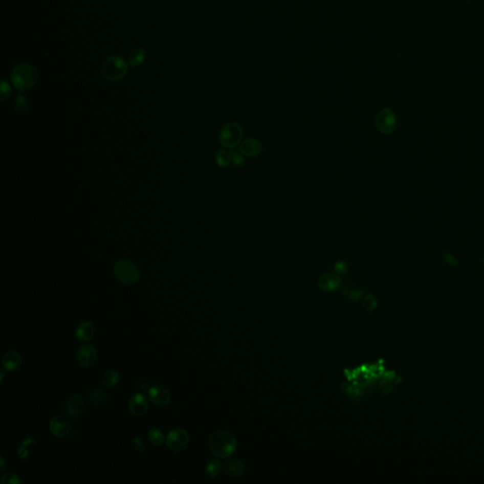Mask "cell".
I'll return each mask as SVG.
<instances>
[{
  "instance_id": "6da1fadb",
  "label": "cell",
  "mask_w": 484,
  "mask_h": 484,
  "mask_svg": "<svg viewBox=\"0 0 484 484\" xmlns=\"http://www.w3.org/2000/svg\"><path fill=\"white\" fill-rule=\"evenodd\" d=\"M208 446L214 456L218 459H227L236 450V440L228 431L218 430L209 437Z\"/></svg>"
},
{
  "instance_id": "7a4b0ae2",
  "label": "cell",
  "mask_w": 484,
  "mask_h": 484,
  "mask_svg": "<svg viewBox=\"0 0 484 484\" xmlns=\"http://www.w3.org/2000/svg\"><path fill=\"white\" fill-rule=\"evenodd\" d=\"M38 72L34 67L22 63L13 69L11 75V81L13 87L19 91L31 89L37 81Z\"/></svg>"
},
{
  "instance_id": "3957f363",
  "label": "cell",
  "mask_w": 484,
  "mask_h": 484,
  "mask_svg": "<svg viewBox=\"0 0 484 484\" xmlns=\"http://www.w3.org/2000/svg\"><path fill=\"white\" fill-rule=\"evenodd\" d=\"M129 71V64L124 58L110 56L106 59L101 67V74L107 81H118L122 80Z\"/></svg>"
},
{
  "instance_id": "277c9868",
  "label": "cell",
  "mask_w": 484,
  "mask_h": 484,
  "mask_svg": "<svg viewBox=\"0 0 484 484\" xmlns=\"http://www.w3.org/2000/svg\"><path fill=\"white\" fill-rule=\"evenodd\" d=\"M114 273L119 282L125 285L136 283L140 277V271L135 263L128 259H120L114 265Z\"/></svg>"
},
{
  "instance_id": "5b68a950",
  "label": "cell",
  "mask_w": 484,
  "mask_h": 484,
  "mask_svg": "<svg viewBox=\"0 0 484 484\" xmlns=\"http://www.w3.org/2000/svg\"><path fill=\"white\" fill-rule=\"evenodd\" d=\"M242 137L241 126L236 122H229L224 125L219 131L218 141L224 148L235 149L241 143Z\"/></svg>"
},
{
  "instance_id": "8992f818",
  "label": "cell",
  "mask_w": 484,
  "mask_h": 484,
  "mask_svg": "<svg viewBox=\"0 0 484 484\" xmlns=\"http://www.w3.org/2000/svg\"><path fill=\"white\" fill-rule=\"evenodd\" d=\"M397 124V117L391 109L383 108L378 113L376 118V126L380 133L384 135H391L395 130Z\"/></svg>"
},
{
  "instance_id": "52a82bcc",
  "label": "cell",
  "mask_w": 484,
  "mask_h": 484,
  "mask_svg": "<svg viewBox=\"0 0 484 484\" xmlns=\"http://www.w3.org/2000/svg\"><path fill=\"white\" fill-rule=\"evenodd\" d=\"M189 443V435L183 428H174L169 431L166 445L173 451H181L185 449Z\"/></svg>"
},
{
  "instance_id": "ba28073f",
  "label": "cell",
  "mask_w": 484,
  "mask_h": 484,
  "mask_svg": "<svg viewBox=\"0 0 484 484\" xmlns=\"http://www.w3.org/2000/svg\"><path fill=\"white\" fill-rule=\"evenodd\" d=\"M318 284L323 292H334L342 287V278L338 273H323L320 277Z\"/></svg>"
},
{
  "instance_id": "9c48e42d",
  "label": "cell",
  "mask_w": 484,
  "mask_h": 484,
  "mask_svg": "<svg viewBox=\"0 0 484 484\" xmlns=\"http://www.w3.org/2000/svg\"><path fill=\"white\" fill-rule=\"evenodd\" d=\"M78 361L84 368L93 366L97 360V350L91 344L81 345L78 350Z\"/></svg>"
},
{
  "instance_id": "30bf717a",
  "label": "cell",
  "mask_w": 484,
  "mask_h": 484,
  "mask_svg": "<svg viewBox=\"0 0 484 484\" xmlns=\"http://www.w3.org/2000/svg\"><path fill=\"white\" fill-rule=\"evenodd\" d=\"M149 399L152 401V403L160 407L167 406L170 402V398H171L168 390L162 385H155L151 388H149Z\"/></svg>"
},
{
  "instance_id": "8fae6325",
  "label": "cell",
  "mask_w": 484,
  "mask_h": 484,
  "mask_svg": "<svg viewBox=\"0 0 484 484\" xmlns=\"http://www.w3.org/2000/svg\"><path fill=\"white\" fill-rule=\"evenodd\" d=\"M51 433L56 437H64L69 434L70 424L67 417L62 415L54 416L50 423Z\"/></svg>"
},
{
  "instance_id": "7c38bea8",
  "label": "cell",
  "mask_w": 484,
  "mask_h": 484,
  "mask_svg": "<svg viewBox=\"0 0 484 484\" xmlns=\"http://www.w3.org/2000/svg\"><path fill=\"white\" fill-rule=\"evenodd\" d=\"M149 408V401L142 393L134 394L129 400V410L135 415L144 414Z\"/></svg>"
},
{
  "instance_id": "4fadbf2b",
  "label": "cell",
  "mask_w": 484,
  "mask_h": 484,
  "mask_svg": "<svg viewBox=\"0 0 484 484\" xmlns=\"http://www.w3.org/2000/svg\"><path fill=\"white\" fill-rule=\"evenodd\" d=\"M365 291L363 287L357 282H347L342 287V294L345 298L352 302H358L363 298Z\"/></svg>"
},
{
  "instance_id": "5bb4252c",
  "label": "cell",
  "mask_w": 484,
  "mask_h": 484,
  "mask_svg": "<svg viewBox=\"0 0 484 484\" xmlns=\"http://www.w3.org/2000/svg\"><path fill=\"white\" fill-rule=\"evenodd\" d=\"M240 153L242 156H246L248 158H254L260 155L262 151V145L261 143L254 139V138H248L244 140L240 144Z\"/></svg>"
},
{
  "instance_id": "9a60e30c",
  "label": "cell",
  "mask_w": 484,
  "mask_h": 484,
  "mask_svg": "<svg viewBox=\"0 0 484 484\" xmlns=\"http://www.w3.org/2000/svg\"><path fill=\"white\" fill-rule=\"evenodd\" d=\"M83 398L79 394H73L68 400V410L67 413L73 418H78L81 415L83 410Z\"/></svg>"
},
{
  "instance_id": "2e32d148",
  "label": "cell",
  "mask_w": 484,
  "mask_h": 484,
  "mask_svg": "<svg viewBox=\"0 0 484 484\" xmlns=\"http://www.w3.org/2000/svg\"><path fill=\"white\" fill-rule=\"evenodd\" d=\"M95 325L89 321L81 322L76 330V337L80 342H88L95 335Z\"/></svg>"
},
{
  "instance_id": "e0dca14e",
  "label": "cell",
  "mask_w": 484,
  "mask_h": 484,
  "mask_svg": "<svg viewBox=\"0 0 484 484\" xmlns=\"http://www.w3.org/2000/svg\"><path fill=\"white\" fill-rule=\"evenodd\" d=\"M2 365H3V368L9 372H13L17 370L21 365L20 355L15 351H11L7 353L2 360Z\"/></svg>"
},
{
  "instance_id": "ac0fdd59",
  "label": "cell",
  "mask_w": 484,
  "mask_h": 484,
  "mask_svg": "<svg viewBox=\"0 0 484 484\" xmlns=\"http://www.w3.org/2000/svg\"><path fill=\"white\" fill-rule=\"evenodd\" d=\"M245 470L244 464L240 459H229L224 464V471L232 477H240Z\"/></svg>"
},
{
  "instance_id": "d6986e66",
  "label": "cell",
  "mask_w": 484,
  "mask_h": 484,
  "mask_svg": "<svg viewBox=\"0 0 484 484\" xmlns=\"http://www.w3.org/2000/svg\"><path fill=\"white\" fill-rule=\"evenodd\" d=\"M145 60H146V51L141 48H137L136 50H133L129 56V63L133 68L141 65L143 62H145Z\"/></svg>"
},
{
  "instance_id": "ffe728a7",
  "label": "cell",
  "mask_w": 484,
  "mask_h": 484,
  "mask_svg": "<svg viewBox=\"0 0 484 484\" xmlns=\"http://www.w3.org/2000/svg\"><path fill=\"white\" fill-rule=\"evenodd\" d=\"M222 468H223V465L222 463L217 459H212L208 461V464L206 465V468H205V471H206V474L211 477V478H216L218 476V474L222 471Z\"/></svg>"
},
{
  "instance_id": "44dd1931",
  "label": "cell",
  "mask_w": 484,
  "mask_h": 484,
  "mask_svg": "<svg viewBox=\"0 0 484 484\" xmlns=\"http://www.w3.org/2000/svg\"><path fill=\"white\" fill-rule=\"evenodd\" d=\"M232 162L231 153L225 149H219L216 153V163L219 168H226Z\"/></svg>"
},
{
  "instance_id": "7402d4cb",
  "label": "cell",
  "mask_w": 484,
  "mask_h": 484,
  "mask_svg": "<svg viewBox=\"0 0 484 484\" xmlns=\"http://www.w3.org/2000/svg\"><path fill=\"white\" fill-rule=\"evenodd\" d=\"M88 398L90 399V402H92L95 405H100V404L104 403L107 400V392L100 389H96L89 392Z\"/></svg>"
},
{
  "instance_id": "603a6c76",
  "label": "cell",
  "mask_w": 484,
  "mask_h": 484,
  "mask_svg": "<svg viewBox=\"0 0 484 484\" xmlns=\"http://www.w3.org/2000/svg\"><path fill=\"white\" fill-rule=\"evenodd\" d=\"M119 379H120L119 373L117 371L110 370V371L106 372L103 375L102 384L106 386V387H114L115 385L118 384L119 382Z\"/></svg>"
},
{
  "instance_id": "cb8c5ba5",
  "label": "cell",
  "mask_w": 484,
  "mask_h": 484,
  "mask_svg": "<svg viewBox=\"0 0 484 484\" xmlns=\"http://www.w3.org/2000/svg\"><path fill=\"white\" fill-rule=\"evenodd\" d=\"M148 437H149L150 443L153 444L155 446H161L162 444L165 441V437H164L163 432L158 428L149 429Z\"/></svg>"
},
{
  "instance_id": "d4e9b609",
  "label": "cell",
  "mask_w": 484,
  "mask_h": 484,
  "mask_svg": "<svg viewBox=\"0 0 484 484\" xmlns=\"http://www.w3.org/2000/svg\"><path fill=\"white\" fill-rule=\"evenodd\" d=\"M377 305H378L377 299L372 294H368L363 298L362 306L368 312H372V311H375L377 309Z\"/></svg>"
},
{
  "instance_id": "484cf974",
  "label": "cell",
  "mask_w": 484,
  "mask_h": 484,
  "mask_svg": "<svg viewBox=\"0 0 484 484\" xmlns=\"http://www.w3.org/2000/svg\"><path fill=\"white\" fill-rule=\"evenodd\" d=\"M0 483L1 484H20L21 483V480L19 479L18 477L16 475H14L13 473H7L5 474L1 480H0Z\"/></svg>"
},
{
  "instance_id": "4316f807",
  "label": "cell",
  "mask_w": 484,
  "mask_h": 484,
  "mask_svg": "<svg viewBox=\"0 0 484 484\" xmlns=\"http://www.w3.org/2000/svg\"><path fill=\"white\" fill-rule=\"evenodd\" d=\"M231 157H232V164L236 167L240 168L244 165V157L241 153H238L237 151H232L231 152Z\"/></svg>"
},
{
  "instance_id": "83f0119b",
  "label": "cell",
  "mask_w": 484,
  "mask_h": 484,
  "mask_svg": "<svg viewBox=\"0 0 484 484\" xmlns=\"http://www.w3.org/2000/svg\"><path fill=\"white\" fill-rule=\"evenodd\" d=\"M334 271L338 274H344L347 273L348 264L343 260H339L334 264Z\"/></svg>"
},
{
  "instance_id": "f1b7e54d",
  "label": "cell",
  "mask_w": 484,
  "mask_h": 484,
  "mask_svg": "<svg viewBox=\"0 0 484 484\" xmlns=\"http://www.w3.org/2000/svg\"><path fill=\"white\" fill-rule=\"evenodd\" d=\"M11 95V87L5 81H1V100H5Z\"/></svg>"
},
{
  "instance_id": "f546056e",
  "label": "cell",
  "mask_w": 484,
  "mask_h": 484,
  "mask_svg": "<svg viewBox=\"0 0 484 484\" xmlns=\"http://www.w3.org/2000/svg\"><path fill=\"white\" fill-rule=\"evenodd\" d=\"M131 446L135 447L136 449H137L138 451H145L146 450V445L143 443L142 439L140 436H137L133 442H131Z\"/></svg>"
},
{
  "instance_id": "4dcf8cb0",
  "label": "cell",
  "mask_w": 484,
  "mask_h": 484,
  "mask_svg": "<svg viewBox=\"0 0 484 484\" xmlns=\"http://www.w3.org/2000/svg\"><path fill=\"white\" fill-rule=\"evenodd\" d=\"M14 104H15V107H16L18 110H25L26 108H27L28 101L26 100V98L24 96H17L15 100H14Z\"/></svg>"
},
{
  "instance_id": "1f68e13d",
  "label": "cell",
  "mask_w": 484,
  "mask_h": 484,
  "mask_svg": "<svg viewBox=\"0 0 484 484\" xmlns=\"http://www.w3.org/2000/svg\"><path fill=\"white\" fill-rule=\"evenodd\" d=\"M444 258H445L446 262L449 263V264L452 265V266H456L457 263H458V261L454 257V255H450V254H445V255H444Z\"/></svg>"
},
{
  "instance_id": "d6a6232c",
  "label": "cell",
  "mask_w": 484,
  "mask_h": 484,
  "mask_svg": "<svg viewBox=\"0 0 484 484\" xmlns=\"http://www.w3.org/2000/svg\"><path fill=\"white\" fill-rule=\"evenodd\" d=\"M0 464H1V470H0V473H3L4 470H5V460H4V458L1 456L0 458Z\"/></svg>"
},
{
  "instance_id": "836d02e7",
  "label": "cell",
  "mask_w": 484,
  "mask_h": 484,
  "mask_svg": "<svg viewBox=\"0 0 484 484\" xmlns=\"http://www.w3.org/2000/svg\"><path fill=\"white\" fill-rule=\"evenodd\" d=\"M3 378H4V372L1 371V380H3Z\"/></svg>"
},
{
  "instance_id": "e575fe53",
  "label": "cell",
  "mask_w": 484,
  "mask_h": 484,
  "mask_svg": "<svg viewBox=\"0 0 484 484\" xmlns=\"http://www.w3.org/2000/svg\"><path fill=\"white\" fill-rule=\"evenodd\" d=\"M483 262H484V257H483Z\"/></svg>"
}]
</instances>
